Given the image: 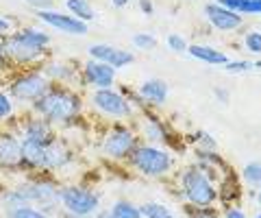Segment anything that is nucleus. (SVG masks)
Masks as SVG:
<instances>
[{
    "label": "nucleus",
    "mask_w": 261,
    "mask_h": 218,
    "mask_svg": "<svg viewBox=\"0 0 261 218\" xmlns=\"http://www.w3.org/2000/svg\"><path fill=\"white\" fill-rule=\"evenodd\" d=\"M7 61L11 70L37 68V63L46 61L48 48H50V35L35 27H20L11 35L3 39Z\"/></svg>",
    "instance_id": "nucleus-1"
},
{
    "label": "nucleus",
    "mask_w": 261,
    "mask_h": 218,
    "mask_svg": "<svg viewBox=\"0 0 261 218\" xmlns=\"http://www.w3.org/2000/svg\"><path fill=\"white\" fill-rule=\"evenodd\" d=\"M33 114L42 116L50 127H70L83 111L81 96L68 85H50L42 99L33 105Z\"/></svg>",
    "instance_id": "nucleus-2"
},
{
    "label": "nucleus",
    "mask_w": 261,
    "mask_h": 218,
    "mask_svg": "<svg viewBox=\"0 0 261 218\" xmlns=\"http://www.w3.org/2000/svg\"><path fill=\"white\" fill-rule=\"evenodd\" d=\"M50 81L42 72V68H27V70H11L7 72L5 90L9 92L13 103L33 107L42 96L50 90Z\"/></svg>",
    "instance_id": "nucleus-3"
},
{
    "label": "nucleus",
    "mask_w": 261,
    "mask_h": 218,
    "mask_svg": "<svg viewBox=\"0 0 261 218\" xmlns=\"http://www.w3.org/2000/svg\"><path fill=\"white\" fill-rule=\"evenodd\" d=\"M181 192L190 207H214L218 203V188L198 166H190L181 173Z\"/></svg>",
    "instance_id": "nucleus-4"
},
{
    "label": "nucleus",
    "mask_w": 261,
    "mask_h": 218,
    "mask_svg": "<svg viewBox=\"0 0 261 218\" xmlns=\"http://www.w3.org/2000/svg\"><path fill=\"white\" fill-rule=\"evenodd\" d=\"M128 164L135 168L137 173L146 177H163L172 171L174 159L168 151L159 147H150V144H137L133 153L128 155Z\"/></svg>",
    "instance_id": "nucleus-5"
},
{
    "label": "nucleus",
    "mask_w": 261,
    "mask_h": 218,
    "mask_svg": "<svg viewBox=\"0 0 261 218\" xmlns=\"http://www.w3.org/2000/svg\"><path fill=\"white\" fill-rule=\"evenodd\" d=\"M59 207L65 214H72L79 218H89L100 207V197H98L94 190H89L87 185L70 183V185H63L59 192Z\"/></svg>",
    "instance_id": "nucleus-6"
},
{
    "label": "nucleus",
    "mask_w": 261,
    "mask_h": 218,
    "mask_svg": "<svg viewBox=\"0 0 261 218\" xmlns=\"http://www.w3.org/2000/svg\"><path fill=\"white\" fill-rule=\"evenodd\" d=\"M24 192L29 197V203L33 207L42 209V212H53V209L59 207V192H61V185L57 183L50 177H37V179H27L20 183Z\"/></svg>",
    "instance_id": "nucleus-7"
},
{
    "label": "nucleus",
    "mask_w": 261,
    "mask_h": 218,
    "mask_svg": "<svg viewBox=\"0 0 261 218\" xmlns=\"http://www.w3.org/2000/svg\"><path fill=\"white\" fill-rule=\"evenodd\" d=\"M89 103L98 114L107 116L111 120H124L133 114V107L128 105V101L116 92L113 87H105V90H94L89 96Z\"/></svg>",
    "instance_id": "nucleus-8"
},
{
    "label": "nucleus",
    "mask_w": 261,
    "mask_h": 218,
    "mask_svg": "<svg viewBox=\"0 0 261 218\" xmlns=\"http://www.w3.org/2000/svg\"><path fill=\"white\" fill-rule=\"evenodd\" d=\"M135 147H137V138L128 127H113L102 140V153L113 161L128 159Z\"/></svg>",
    "instance_id": "nucleus-9"
},
{
    "label": "nucleus",
    "mask_w": 261,
    "mask_h": 218,
    "mask_svg": "<svg viewBox=\"0 0 261 218\" xmlns=\"http://www.w3.org/2000/svg\"><path fill=\"white\" fill-rule=\"evenodd\" d=\"M0 168L5 171L22 168V140L13 129H0Z\"/></svg>",
    "instance_id": "nucleus-10"
},
{
    "label": "nucleus",
    "mask_w": 261,
    "mask_h": 218,
    "mask_svg": "<svg viewBox=\"0 0 261 218\" xmlns=\"http://www.w3.org/2000/svg\"><path fill=\"white\" fill-rule=\"evenodd\" d=\"M33 13H35L37 20H42L48 27L61 31V33H68V35H85L87 33V24L72 18L70 13H61L55 9H35Z\"/></svg>",
    "instance_id": "nucleus-11"
},
{
    "label": "nucleus",
    "mask_w": 261,
    "mask_h": 218,
    "mask_svg": "<svg viewBox=\"0 0 261 218\" xmlns=\"http://www.w3.org/2000/svg\"><path fill=\"white\" fill-rule=\"evenodd\" d=\"M81 77L83 81L94 87V90H105V87H111L113 81H116V70L111 66L102 61H96V59H89L83 63V70H81Z\"/></svg>",
    "instance_id": "nucleus-12"
},
{
    "label": "nucleus",
    "mask_w": 261,
    "mask_h": 218,
    "mask_svg": "<svg viewBox=\"0 0 261 218\" xmlns=\"http://www.w3.org/2000/svg\"><path fill=\"white\" fill-rule=\"evenodd\" d=\"M20 140H22V168H20V171L44 173L46 147L50 142L35 140V138H20Z\"/></svg>",
    "instance_id": "nucleus-13"
},
{
    "label": "nucleus",
    "mask_w": 261,
    "mask_h": 218,
    "mask_svg": "<svg viewBox=\"0 0 261 218\" xmlns=\"http://www.w3.org/2000/svg\"><path fill=\"white\" fill-rule=\"evenodd\" d=\"M89 57L96 59V61L107 63V66H111L113 70L124 68V66H128V63L135 61L133 53L122 51V48H116L111 44H94V46H89Z\"/></svg>",
    "instance_id": "nucleus-14"
},
{
    "label": "nucleus",
    "mask_w": 261,
    "mask_h": 218,
    "mask_svg": "<svg viewBox=\"0 0 261 218\" xmlns=\"http://www.w3.org/2000/svg\"><path fill=\"white\" fill-rule=\"evenodd\" d=\"M13 131L22 133V138H35V140H44V142H53L57 138L55 127H50L42 116H37V114L20 118V123Z\"/></svg>",
    "instance_id": "nucleus-15"
},
{
    "label": "nucleus",
    "mask_w": 261,
    "mask_h": 218,
    "mask_svg": "<svg viewBox=\"0 0 261 218\" xmlns=\"http://www.w3.org/2000/svg\"><path fill=\"white\" fill-rule=\"evenodd\" d=\"M72 149L65 144L59 135L46 147V159H44V173L48 171H63L65 166L72 164Z\"/></svg>",
    "instance_id": "nucleus-16"
},
{
    "label": "nucleus",
    "mask_w": 261,
    "mask_h": 218,
    "mask_svg": "<svg viewBox=\"0 0 261 218\" xmlns=\"http://www.w3.org/2000/svg\"><path fill=\"white\" fill-rule=\"evenodd\" d=\"M205 13H207L209 22L214 24L216 29H220V31H235V29L242 27V15L240 13L226 9V7H220L216 3L207 5L205 7Z\"/></svg>",
    "instance_id": "nucleus-17"
},
{
    "label": "nucleus",
    "mask_w": 261,
    "mask_h": 218,
    "mask_svg": "<svg viewBox=\"0 0 261 218\" xmlns=\"http://www.w3.org/2000/svg\"><path fill=\"white\" fill-rule=\"evenodd\" d=\"M39 68L48 77V81L55 85H65L68 81L76 77V68L72 61H46Z\"/></svg>",
    "instance_id": "nucleus-18"
},
{
    "label": "nucleus",
    "mask_w": 261,
    "mask_h": 218,
    "mask_svg": "<svg viewBox=\"0 0 261 218\" xmlns=\"http://www.w3.org/2000/svg\"><path fill=\"white\" fill-rule=\"evenodd\" d=\"M168 94H170L168 85L163 83V81H159V79L146 81V83L140 87V96H142V101H146V103H157V105L166 103Z\"/></svg>",
    "instance_id": "nucleus-19"
},
{
    "label": "nucleus",
    "mask_w": 261,
    "mask_h": 218,
    "mask_svg": "<svg viewBox=\"0 0 261 218\" xmlns=\"http://www.w3.org/2000/svg\"><path fill=\"white\" fill-rule=\"evenodd\" d=\"M190 55L196 59H200V61H205V63H211V66H226L228 63V57L224 53L216 51V48H209V46L194 44V46H190Z\"/></svg>",
    "instance_id": "nucleus-20"
},
{
    "label": "nucleus",
    "mask_w": 261,
    "mask_h": 218,
    "mask_svg": "<svg viewBox=\"0 0 261 218\" xmlns=\"http://www.w3.org/2000/svg\"><path fill=\"white\" fill-rule=\"evenodd\" d=\"M65 9H68L72 18H76L85 24L96 18V11L92 9V5H89L87 0H65Z\"/></svg>",
    "instance_id": "nucleus-21"
},
{
    "label": "nucleus",
    "mask_w": 261,
    "mask_h": 218,
    "mask_svg": "<svg viewBox=\"0 0 261 218\" xmlns=\"http://www.w3.org/2000/svg\"><path fill=\"white\" fill-rule=\"evenodd\" d=\"M214 3L235 13H261V0H214Z\"/></svg>",
    "instance_id": "nucleus-22"
},
{
    "label": "nucleus",
    "mask_w": 261,
    "mask_h": 218,
    "mask_svg": "<svg viewBox=\"0 0 261 218\" xmlns=\"http://www.w3.org/2000/svg\"><path fill=\"white\" fill-rule=\"evenodd\" d=\"M109 216L111 218H142V212H140V205H135L133 201L120 199L109 207Z\"/></svg>",
    "instance_id": "nucleus-23"
},
{
    "label": "nucleus",
    "mask_w": 261,
    "mask_h": 218,
    "mask_svg": "<svg viewBox=\"0 0 261 218\" xmlns=\"http://www.w3.org/2000/svg\"><path fill=\"white\" fill-rule=\"evenodd\" d=\"M140 212L142 218H176L172 209L163 203H157V201H146L144 205H140Z\"/></svg>",
    "instance_id": "nucleus-24"
},
{
    "label": "nucleus",
    "mask_w": 261,
    "mask_h": 218,
    "mask_svg": "<svg viewBox=\"0 0 261 218\" xmlns=\"http://www.w3.org/2000/svg\"><path fill=\"white\" fill-rule=\"evenodd\" d=\"M15 118V103L9 96V92L5 90V85H0V125L11 123Z\"/></svg>",
    "instance_id": "nucleus-25"
},
{
    "label": "nucleus",
    "mask_w": 261,
    "mask_h": 218,
    "mask_svg": "<svg viewBox=\"0 0 261 218\" xmlns=\"http://www.w3.org/2000/svg\"><path fill=\"white\" fill-rule=\"evenodd\" d=\"M244 181H246L248 185H252V188H259L261 185V161H250V164L244 166Z\"/></svg>",
    "instance_id": "nucleus-26"
},
{
    "label": "nucleus",
    "mask_w": 261,
    "mask_h": 218,
    "mask_svg": "<svg viewBox=\"0 0 261 218\" xmlns=\"http://www.w3.org/2000/svg\"><path fill=\"white\" fill-rule=\"evenodd\" d=\"M7 218H50V216H48L46 212H42V209L33 207V205H24V207L7 212Z\"/></svg>",
    "instance_id": "nucleus-27"
},
{
    "label": "nucleus",
    "mask_w": 261,
    "mask_h": 218,
    "mask_svg": "<svg viewBox=\"0 0 261 218\" xmlns=\"http://www.w3.org/2000/svg\"><path fill=\"white\" fill-rule=\"evenodd\" d=\"M15 29H20L18 18H15V15H9V13H0V39L11 35Z\"/></svg>",
    "instance_id": "nucleus-28"
},
{
    "label": "nucleus",
    "mask_w": 261,
    "mask_h": 218,
    "mask_svg": "<svg viewBox=\"0 0 261 218\" xmlns=\"http://www.w3.org/2000/svg\"><path fill=\"white\" fill-rule=\"evenodd\" d=\"M144 135L148 140H157V142H168V133L163 131V127L157 123V120H148V125H146V131Z\"/></svg>",
    "instance_id": "nucleus-29"
},
{
    "label": "nucleus",
    "mask_w": 261,
    "mask_h": 218,
    "mask_svg": "<svg viewBox=\"0 0 261 218\" xmlns=\"http://www.w3.org/2000/svg\"><path fill=\"white\" fill-rule=\"evenodd\" d=\"M190 218H222L216 207H190Z\"/></svg>",
    "instance_id": "nucleus-30"
},
{
    "label": "nucleus",
    "mask_w": 261,
    "mask_h": 218,
    "mask_svg": "<svg viewBox=\"0 0 261 218\" xmlns=\"http://www.w3.org/2000/svg\"><path fill=\"white\" fill-rule=\"evenodd\" d=\"M133 44L137 48H144V51H150V48L157 46V39H154L152 35H148V33H137L133 37Z\"/></svg>",
    "instance_id": "nucleus-31"
},
{
    "label": "nucleus",
    "mask_w": 261,
    "mask_h": 218,
    "mask_svg": "<svg viewBox=\"0 0 261 218\" xmlns=\"http://www.w3.org/2000/svg\"><path fill=\"white\" fill-rule=\"evenodd\" d=\"M246 48L250 53H261V33L250 31V33L246 35Z\"/></svg>",
    "instance_id": "nucleus-32"
},
{
    "label": "nucleus",
    "mask_w": 261,
    "mask_h": 218,
    "mask_svg": "<svg viewBox=\"0 0 261 218\" xmlns=\"http://www.w3.org/2000/svg\"><path fill=\"white\" fill-rule=\"evenodd\" d=\"M228 72H246L255 68V61H228L224 66Z\"/></svg>",
    "instance_id": "nucleus-33"
},
{
    "label": "nucleus",
    "mask_w": 261,
    "mask_h": 218,
    "mask_svg": "<svg viewBox=\"0 0 261 218\" xmlns=\"http://www.w3.org/2000/svg\"><path fill=\"white\" fill-rule=\"evenodd\" d=\"M168 46H170V48H172V51H174V53H183V51H185V48H187V44H185V39H183L181 35H176V33H172V35H170V37H168Z\"/></svg>",
    "instance_id": "nucleus-34"
},
{
    "label": "nucleus",
    "mask_w": 261,
    "mask_h": 218,
    "mask_svg": "<svg viewBox=\"0 0 261 218\" xmlns=\"http://www.w3.org/2000/svg\"><path fill=\"white\" fill-rule=\"evenodd\" d=\"M7 72H11V68H9V61H7L5 44H3V39H0V75H5V77H7Z\"/></svg>",
    "instance_id": "nucleus-35"
},
{
    "label": "nucleus",
    "mask_w": 261,
    "mask_h": 218,
    "mask_svg": "<svg viewBox=\"0 0 261 218\" xmlns=\"http://www.w3.org/2000/svg\"><path fill=\"white\" fill-rule=\"evenodd\" d=\"M222 218H246V214H244V209H240V207H235V205H228V207L224 209Z\"/></svg>",
    "instance_id": "nucleus-36"
},
{
    "label": "nucleus",
    "mask_w": 261,
    "mask_h": 218,
    "mask_svg": "<svg viewBox=\"0 0 261 218\" xmlns=\"http://www.w3.org/2000/svg\"><path fill=\"white\" fill-rule=\"evenodd\" d=\"M31 7H35V9H50L53 0H29Z\"/></svg>",
    "instance_id": "nucleus-37"
},
{
    "label": "nucleus",
    "mask_w": 261,
    "mask_h": 218,
    "mask_svg": "<svg viewBox=\"0 0 261 218\" xmlns=\"http://www.w3.org/2000/svg\"><path fill=\"white\" fill-rule=\"evenodd\" d=\"M140 7H142V11L144 13H152V3H150V0H140Z\"/></svg>",
    "instance_id": "nucleus-38"
},
{
    "label": "nucleus",
    "mask_w": 261,
    "mask_h": 218,
    "mask_svg": "<svg viewBox=\"0 0 261 218\" xmlns=\"http://www.w3.org/2000/svg\"><path fill=\"white\" fill-rule=\"evenodd\" d=\"M111 3H113V7H120V9H122V7L128 5V0H111Z\"/></svg>",
    "instance_id": "nucleus-39"
},
{
    "label": "nucleus",
    "mask_w": 261,
    "mask_h": 218,
    "mask_svg": "<svg viewBox=\"0 0 261 218\" xmlns=\"http://www.w3.org/2000/svg\"><path fill=\"white\" fill-rule=\"evenodd\" d=\"M257 203H259V207H261V185L257 188Z\"/></svg>",
    "instance_id": "nucleus-40"
},
{
    "label": "nucleus",
    "mask_w": 261,
    "mask_h": 218,
    "mask_svg": "<svg viewBox=\"0 0 261 218\" xmlns=\"http://www.w3.org/2000/svg\"><path fill=\"white\" fill-rule=\"evenodd\" d=\"M96 218H111V216H109V212H100V214H98Z\"/></svg>",
    "instance_id": "nucleus-41"
},
{
    "label": "nucleus",
    "mask_w": 261,
    "mask_h": 218,
    "mask_svg": "<svg viewBox=\"0 0 261 218\" xmlns=\"http://www.w3.org/2000/svg\"><path fill=\"white\" fill-rule=\"evenodd\" d=\"M252 218H261V214H257V216H252Z\"/></svg>",
    "instance_id": "nucleus-42"
},
{
    "label": "nucleus",
    "mask_w": 261,
    "mask_h": 218,
    "mask_svg": "<svg viewBox=\"0 0 261 218\" xmlns=\"http://www.w3.org/2000/svg\"><path fill=\"white\" fill-rule=\"evenodd\" d=\"M24 3H29V0H24Z\"/></svg>",
    "instance_id": "nucleus-43"
}]
</instances>
